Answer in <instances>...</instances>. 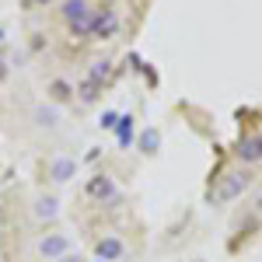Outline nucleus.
<instances>
[{
	"label": "nucleus",
	"mask_w": 262,
	"mask_h": 262,
	"mask_svg": "<svg viewBox=\"0 0 262 262\" xmlns=\"http://www.w3.org/2000/svg\"><path fill=\"white\" fill-rule=\"evenodd\" d=\"M63 248H67V238H46L42 242V255H60Z\"/></svg>",
	"instance_id": "nucleus-1"
},
{
	"label": "nucleus",
	"mask_w": 262,
	"mask_h": 262,
	"mask_svg": "<svg viewBox=\"0 0 262 262\" xmlns=\"http://www.w3.org/2000/svg\"><path fill=\"white\" fill-rule=\"evenodd\" d=\"M67 175H70V164H67V161H60L56 168H53V179H56V182H63Z\"/></svg>",
	"instance_id": "nucleus-2"
},
{
	"label": "nucleus",
	"mask_w": 262,
	"mask_h": 262,
	"mask_svg": "<svg viewBox=\"0 0 262 262\" xmlns=\"http://www.w3.org/2000/svg\"><path fill=\"white\" fill-rule=\"evenodd\" d=\"M53 98H70V88H67V84H53Z\"/></svg>",
	"instance_id": "nucleus-3"
},
{
	"label": "nucleus",
	"mask_w": 262,
	"mask_h": 262,
	"mask_svg": "<svg viewBox=\"0 0 262 262\" xmlns=\"http://www.w3.org/2000/svg\"><path fill=\"white\" fill-rule=\"evenodd\" d=\"M39 213L53 217V213H56V203H53V200H42V203H39Z\"/></svg>",
	"instance_id": "nucleus-4"
},
{
	"label": "nucleus",
	"mask_w": 262,
	"mask_h": 262,
	"mask_svg": "<svg viewBox=\"0 0 262 262\" xmlns=\"http://www.w3.org/2000/svg\"><path fill=\"white\" fill-rule=\"evenodd\" d=\"M116 252H119V245H116V242H105V245H101V255H116Z\"/></svg>",
	"instance_id": "nucleus-5"
},
{
	"label": "nucleus",
	"mask_w": 262,
	"mask_h": 262,
	"mask_svg": "<svg viewBox=\"0 0 262 262\" xmlns=\"http://www.w3.org/2000/svg\"><path fill=\"white\" fill-rule=\"evenodd\" d=\"M0 81H4V63H0Z\"/></svg>",
	"instance_id": "nucleus-6"
},
{
	"label": "nucleus",
	"mask_w": 262,
	"mask_h": 262,
	"mask_svg": "<svg viewBox=\"0 0 262 262\" xmlns=\"http://www.w3.org/2000/svg\"><path fill=\"white\" fill-rule=\"evenodd\" d=\"M63 262H81V259H63Z\"/></svg>",
	"instance_id": "nucleus-7"
}]
</instances>
